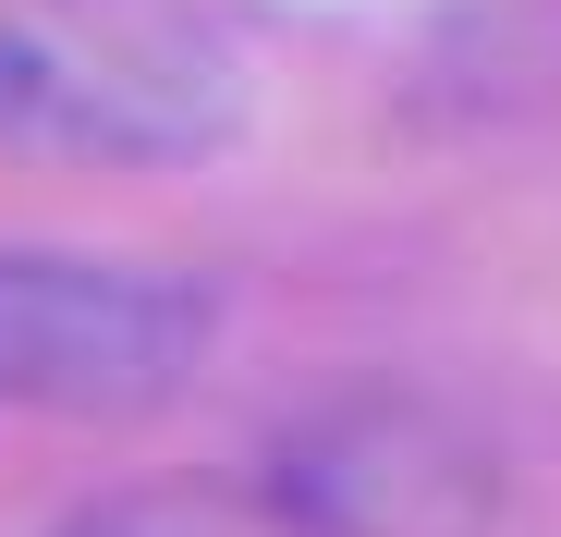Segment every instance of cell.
Wrapping results in <instances>:
<instances>
[{"label":"cell","mask_w":561,"mask_h":537,"mask_svg":"<svg viewBox=\"0 0 561 537\" xmlns=\"http://www.w3.org/2000/svg\"><path fill=\"white\" fill-rule=\"evenodd\" d=\"M244 123V61L196 0H0V147L159 171Z\"/></svg>","instance_id":"cell-1"},{"label":"cell","mask_w":561,"mask_h":537,"mask_svg":"<svg viewBox=\"0 0 561 537\" xmlns=\"http://www.w3.org/2000/svg\"><path fill=\"white\" fill-rule=\"evenodd\" d=\"M220 306L147 256L0 244V415H159L208 367Z\"/></svg>","instance_id":"cell-2"},{"label":"cell","mask_w":561,"mask_h":537,"mask_svg":"<svg viewBox=\"0 0 561 537\" xmlns=\"http://www.w3.org/2000/svg\"><path fill=\"white\" fill-rule=\"evenodd\" d=\"M49 537H171V525H147V513H73V525H49Z\"/></svg>","instance_id":"cell-4"},{"label":"cell","mask_w":561,"mask_h":537,"mask_svg":"<svg viewBox=\"0 0 561 537\" xmlns=\"http://www.w3.org/2000/svg\"><path fill=\"white\" fill-rule=\"evenodd\" d=\"M280 489L318 537H489V453L439 403L366 391L280 439Z\"/></svg>","instance_id":"cell-3"}]
</instances>
